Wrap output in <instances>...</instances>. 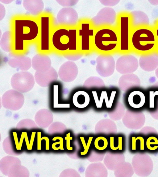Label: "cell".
<instances>
[{"mask_svg":"<svg viewBox=\"0 0 158 177\" xmlns=\"http://www.w3.org/2000/svg\"><path fill=\"white\" fill-rule=\"evenodd\" d=\"M101 3L103 5L108 6H111L116 5L118 4L119 0H99Z\"/></svg>","mask_w":158,"mask_h":177,"instance_id":"cell-22","label":"cell"},{"mask_svg":"<svg viewBox=\"0 0 158 177\" xmlns=\"http://www.w3.org/2000/svg\"><path fill=\"white\" fill-rule=\"evenodd\" d=\"M140 64L144 68H154L158 64V57L154 54L143 56L140 58Z\"/></svg>","mask_w":158,"mask_h":177,"instance_id":"cell-15","label":"cell"},{"mask_svg":"<svg viewBox=\"0 0 158 177\" xmlns=\"http://www.w3.org/2000/svg\"><path fill=\"white\" fill-rule=\"evenodd\" d=\"M73 137L70 136V133H68L66 136L65 137V140H66V147L67 149L69 151L73 150V147L71 146L70 141L73 140Z\"/></svg>","mask_w":158,"mask_h":177,"instance_id":"cell-23","label":"cell"},{"mask_svg":"<svg viewBox=\"0 0 158 177\" xmlns=\"http://www.w3.org/2000/svg\"><path fill=\"white\" fill-rule=\"evenodd\" d=\"M149 1L150 2V3L154 5H158V2H153L152 0ZM156 1L158 2V1L157 0Z\"/></svg>","mask_w":158,"mask_h":177,"instance_id":"cell-32","label":"cell"},{"mask_svg":"<svg viewBox=\"0 0 158 177\" xmlns=\"http://www.w3.org/2000/svg\"><path fill=\"white\" fill-rule=\"evenodd\" d=\"M79 138L83 148V151L80 152V155H85L88 152L93 137V136H89V137L87 144L86 143L84 137L80 136Z\"/></svg>","mask_w":158,"mask_h":177,"instance_id":"cell-20","label":"cell"},{"mask_svg":"<svg viewBox=\"0 0 158 177\" xmlns=\"http://www.w3.org/2000/svg\"><path fill=\"white\" fill-rule=\"evenodd\" d=\"M78 34L80 39L81 49L83 51L89 50L90 39L94 35V30L90 28L89 23H82L81 24Z\"/></svg>","mask_w":158,"mask_h":177,"instance_id":"cell-8","label":"cell"},{"mask_svg":"<svg viewBox=\"0 0 158 177\" xmlns=\"http://www.w3.org/2000/svg\"><path fill=\"white\" fill-rule=\"evenodd\" d=\"M131 22L128 16L120 18L119 22L120 49L122 51H128L131 47Z\"/></svg>","mask_w":158,"mask_h":177,"instance_id":"cell-5","label":"cell"},{"mask_svg":"<svg viewBox=\"0 0 158 177\" xmlns=\"http://www.w3.org/2000/svg\"><path fill=\"white\" fill-rule=\"evenodd\" d=\"M147 148L151 151H154L158 148V139L154 136L148 137L146 141Z\"/></svg>","mask_w":158,"mask_h":177,"instance_id":"cell-19","label":"cell"},{"mask_svg":"<svg viewBox=\"0 0 158 177\" xmlns=\"http://www.w3.org/2000/svg\"><path fill=\"white\" fill-rule=\"evenodd\" d=\"M155 35L157 40V47L156 49L158 51V23L156 25L154 30Z\"/></svg>","mask_w":158,"mask_h":177,"instance_id":"cell-27","label":"cell"},{"mask_svg":"<svg viewBox=\"0 0 158 177\" xmlns=\"http://www.w3.org/2000/svg\"><path fill=\"white\" fill-rule=\"evenodd\" d=\"M11 37L10 32L7 31L2 35L0 40V46L4 51L9 52L11 49Z\"/></svg>","mask_w":158,"mask_h":177,"instance_id":"cell-16","label":"cell"},{"mask_svg":"<svg viewBox=\"0 0 158 177\" xmlns=\"http://www.w3.org/2000/svg\"><path fill=\"white\" fill-rule=\"evenodd\" d=\"M35 132H33L32 133L31 139L30 140V149L31 150L32 148V144L33 143V142L34 141V137L35 136Z\"/></svg>","mask_w":158,"mask_h":177,"instance_id":"cell-28","label":"cell"},{"mask_svg":"<svg viewBox=\"0 0 158 177\" xmlns=\"http://www.w3.org/2000/svg\"><path fill=\"white\" fill-rule=\"evenodd\" d=\"M131 43L137 52L146 53L152 52L157 47L154 30L145 26L136 28L131 35Z\"/></svg>","mask_w":158,"mask_h":177,"instance_id":"cell-1","label":"cell"},{"mask_svg":"<svg viewBox=\"0 0 158 177\" xmlns=\"http://www.w3.org/2000/svg\"><path fill=\"white\" fill-rule=\"evenodd\" d=\"M15 133V132H14V133H13V135H14V138L15 139V145L16 146L17 149V150H19V144L18 140H17L16 134V133Z\"/></svg>","mask_w":158,"mask_h":177,"instance_id":"cell-29","label":"cell"},{"mask_svg":"<svg viewBox=\"0 0 158 177\" xmlns=\"http://www.w3.org/2000/svg\"><path fill=\"white\" fill-rule=\"evenodd\" d=\"M41 28L44 33L41 31V35H44L41 37V47L43 50H47L49 49V20L48 17L42 18L41 19Z\"/></svg>","mask_w":158,"mask_h":177,"instance_id":"cell-14","label":"cell"},{"mask_svg":"<svg viewBox=\"0 0 158 177\" xmlns=\"http://www.w3.org/2000/svg\"><path fill=\"white\" fill-rule=\"evenodd\" d=\"M108 144L107 139L103 136L97 137L94 142L95 148L99 151H103L105 150L108 147Z\"/></svg>","mask_w":158,"mask_h":177,"instance_id":"cell-18","label":"cell"},{"mask_svg":"<svg viewBox=\"0 0 158 177\" xmlns=\"http://www.w3.org/2000/svg\"><path fill=\"white\" fill-rule=\"evenodd\" d=\"M0 1L4 4H8L11 2L13 1L11 0H1Z\"/></svg>","mask_w":158,"mask_h":177,"instance_id":"cell-31","label":"cell"},{"mask_svg":"<svg viewBox=\"0 0 158 177\" xmlns=\"http://www.w3.org/2000/svg\"><path fill=\"white\" fill-rule=\"evenodd\" d=\"M137 140L136 137L135 136L132 137L131 148L132 150H135L136 149V143Z\"/></svg>","mask_w":158,"mask_h":177,"instance_id":"cell-25","label":"cell"},{"mask_svg":"<svg viewBox=\"0 0 158 177\" xmlns=\"http://www.w3.org/2000/svg\"><path fill=\"white\" fill-rule=\"evenodd\" d=\"M38 140H37V149L38 150L41 149V142L42 140H43V138H40V132H38L37 133Z\"/></svg>","mask_w":158,"mask_h":177,"instance_id":"cell-26","label":"cell"},{"mask_svg":"<svg viewBox=\"0 0 158 177\" xmlns=\"http://www.w3.org/2000/svg\"><path fill=\"white\" fill-rule=\"evenodd\" d=\"M90 97L89 94L83 91H79L76 92L73 98L74 105L79 108H84L89 104Z\"/></svg>","mask_w":158,"mask_h":177,"instance_id":"cell-13","label":"cell"},{"mask_svg":"<svg viewBox=\"0 0 158 177\" xmlns=\"http://www.w3.org/2000/svg\"><path fill=\"white\" fill-rule=\"evenodd\" d=\"M15 30L16 39L22 41L35 39L39 32L37 24L35 22L29 20H16Z\"/></svg>","mask_w":158,"mask_h":177,"instance_id":"cell-3","label":"cell"},{"mask_svg":"<svg viewBox=\"0 0 158 177\" xmlns=\"http://www.w3.org/2000/svg\"><path fill=\"white\" fill-rule=\"evenodd\" d=\"M131 25L136 28L148 25L149 20L148 16L143 12L134 11L131 13Z\"/></svg>","mask_w":158,"mask_h":177,"instance_id":"cell-12","label":"cell"},{"mask_svg":"<svg viewBox=\"0 0 158 177\" xmlns=\"http://www.w3.org/2000/svg\"><path fill=\"white\" fill-rule=\"evenodd\" d=\"M52 42L54 46L60 51L76 50L77 47V30L62 29L56 30L53 35Z\"/></svg>","mask_w":158,"mask_h":177,"instance_id":"cell-2","label":"cell"},{"mask_svg":"<svg viewBox=\"0 0 158 177\" xmlns=\"http://www.w3.org/2000/svg\"><path fill=\"white\" fill-rule=\"evenodd\" d=\"M78 18L76 11L71 7H63L58 12L56 18L60 24L73 25L77 22Z\"/></svg>","mask_w":158,"mask_h":177,"instance_id":"cell-7","label":"cell"},{"mask_svg":"<svg viewBox=\"0 0 158 177\" xmlns=\"http://www.w3.org/2000/svg\"><path fill=\"white\" fill-rule=\"evenodd\" d=\"M23 5L26 10L34 15L40 13L44 7L43 1L40 0H24Z\"/></svg>","mask_w":158,"mask_h":177,"instance_id":"cell-11","label":"cell"},{"mask_svg":"<svg viewBox=\"0 0 158 177\" xmlns=\"http://www.w3.org/2000/svg\"><path fill=\"white\" fill-rule=\"evenodd\" d=\"M51 62L49 57L45 55L37 54L32 60V65L34 69L41 72L48 70L50 68Z\"/></svg>","mask_w":158,"mask_h":177,"instance_id":"cell-9","label":"cell"},{"mask_svg":"<svg viewBox=\"0 0 158 177\" xmlns=\"http://www.w3.org/2000/svg\"><path fill=\"white\" fill-rule=\"evenodd\" d=\"M94 41L96 47L103 51L113 50L118 42L115 32L109 29H103L98 31L95 34Z\"/></svg>","mask_w":158,"mask_h":177,"instance_id":"cell-4","label":"cell"},{"mask_svg":"<svg viewBox=\"0 0 158 177\" xmlns=\"http://www.w3.org/2000/svg\"><path fill=\"white\" fill-rule=\"evenodd\" d=\"M140 142V149L141 150H144V138L141 136L136 137Z\"/></svg>","mask_w":158,"mask_h":177,"instance_id":"cell-24","label":"cell"},{"mask_svg":"<svg viewBox=\"0 0 158 177\" xmlns=\"http://www.w3.org/2000/svg\"><path fill=\"white\" fill-rule=\"evenodd\" d=\"M110 146L112 150H122L123 149V137L118 136L114 138V136H110Z\"/></svg>","mask_w":158,"mask_h":177,"instance_id":"cell-17","label":"cell"},{"mask_svg":"<svg viewBox=\"0 0 158 177\" xmlns=\"http://www.w3.org/2000/svg\"><path fill=\"white\" fill-rule=\"evenodd\" d=\"M56 1L59 4L64 7L73 6L78 2V0H58Z\"/></svg>","mask_w":158,"mask_h":177,"instance_id":"cell-21","label":"cell"},{"mask_svg":"<svg viewBox=\"0 0 158 177\" xmlns=\"http://www.w3.org/2000/svg\"><path fill=\"white\" fill-rule=\"evenodd\" d=\"M24 136H25V142H26L27 147L28 150L30 149V144L29 142V141L27 138V134L26 132H24Z\"/></svg>","mask_w":158,"mask_h":177,"instance_id":"cell-30","label":"cell"},{"mask_svg":"<svg viewBox=\"0 0 158 177\" xmlns=\"http://www.w3.org/2000/svg\"><path fill=\"white\" fill-rule=\"evenodd\" d=\"M116 12L110 7H105L101 9L92 19L93 24L99 26L104 24L112 25L115 20Z\"/></svg>","mask_w":158,"mask_h":177,"instance_id":"cell-6","label":"cell"},{"mask_svg":"<svg viewBox=\"0 0 158 177\" xmlns=\"http://www.w3.org/2000/svg\"><path fill=\"white\" fill-rule=\"evenodd\" d=\"M136 59L130 55L121 57L118 60L117 68L118 70H130L134 69L137 66Z\"/></svg>","mask_w":158,"mask_h":177,"instance_id":"cell-10","label":"cell"}]
</instances>
